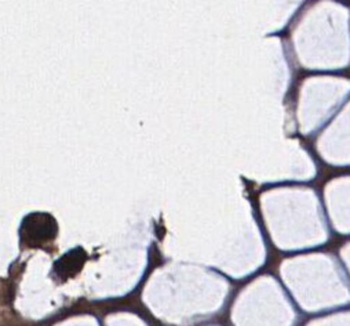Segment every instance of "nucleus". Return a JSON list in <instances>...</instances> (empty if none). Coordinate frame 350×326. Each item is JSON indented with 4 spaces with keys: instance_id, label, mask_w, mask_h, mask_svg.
Wrapping results in <instances>:
<instances>
[{
    "instance_id": "obj_1",
    "label": "nucleus",
    "mask_w": 350,
    "mask_h": 326,
    "mask_svg": "<svg viewBox=\"0 0 350 326\" xmlns=\"http://www.w3.org/2000/svg\"><path fill=\"white\" fill-rule=\"evenodd\" d=\"M57 221L47 213L27 216L20 228L21 244L25 248H43L57 238Z\"/></svg>"
},
{
    "instance_id": "obj_2",
    "label": "nucleus",
    "mask_w": 350,
    "mask_h": 326,
    "mask_svg": "<svg viewBox=\"0 0 350 326\" xmlns=\"http://www.w3.org/2000/svg\"><path fill=\"white\" fill-rule=\"evenodd\" d=\"M85 259H87V253L81 248H76L55 262L53 268V275L57 279L66 281L75 277L81 270Z\"/></svg>"
}]
</instances>
